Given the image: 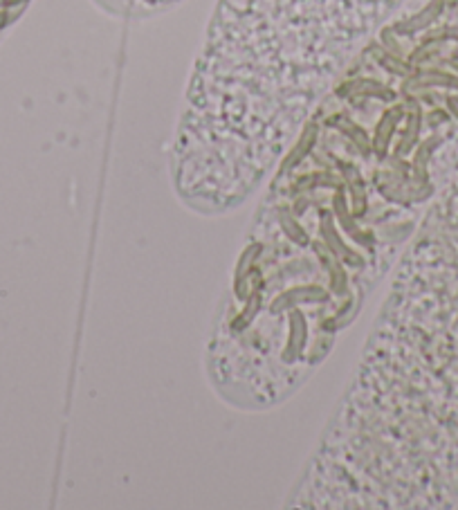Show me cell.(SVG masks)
Returning <instances> with one entry per match:
<instances>
[{"mask_svg":"<svg viewBox=\"0 0 458 510\" xmlns=\"http://www.w3.org/2000/svg\"><path fill=\"white\" fill-rule=\"evenodd\" d=\"M28 0H7V7H23Z\"/></svg>","mask_w":458,"mask_h":510,"instance_id":"1","label":"cell"},{"mask_svg":"<svg viewBox=\"0 0 458 510\" xmlns=\"http://www.w3.org/2000/svg\"><path fill=\"white\" fill-rule=\"evenodd\" d=\"M144 3H147V5H155V3H158V0H144Z\"/></svg>","mask_w":458,"mask_h":510,"instance_id":"2","label":"cell"},{"mask_svg":"<svg viewBox=\"0 0 458 510\" xmlns=\"http://www.w3.org/2000/svg\"><path fill=\"white\" fill-rule=\"evenodd\" d=\"M0 7H7V0H0Z\"/></svg>","mask_w":458,"mask_h":510,"instance_id":"3","label":"cell"}]
</instances>
